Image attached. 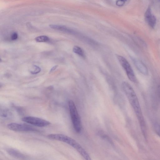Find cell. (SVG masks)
<instances>
[{
	"mask_svg": "<svg viewBox=\"0 0 160 160\" xmlns=\"http://www.w3.org/2000/svg\"><path fill=\"white\" fill-rule=\"evenodd\" d=\"M18 38V34L16 32L13 33L11 36V39L12 40H16Z\"/></svg>",
	"mask_w": 160,
	"mask_h": 160,
	"instance_id": "4fadbf2b",
	"label": "cell"
},
{
	"mask_svg": "<svg viewBox=\"0 0 160 160\" xmlns=\"http://www.w3.org/2000/svg\"><path fill=\"white\" fill-rule=\"evenodd\" d=\"M154 128L156 133L160 137V125L155 123L154 125Z\"/></svg>",
	"mask_w": 160,
	"mask_h": 160,
	"instance_id": "7c38bea8",
	"label": "cell"
},
{
	"mask_svg": "<svg viewBox=\"0 0 160 160\" xmlns=\"http://www.w3.org/2000/svg\"><path fill=\"white\" fill-rule=\"evenodd\" d=\"M68 105L71 118L73 128L77 133L80 132L82 129L81 119L74 102L70 100Z\"/></svg>",
	"mask_w": 160,
	"mask_h": 160,
	"instance_id": "7a4b0ae2",
	"label": "cell"
},
{
	"mask_svg": "<svg viewBox=\"0 0 160 160\" xmlns=\"http://www.w3.org/2000/svg\"><path fill=\"white\" fill-rule=\"evenodd\" d=\"M41 70V68L36 65L32 66L30 70V72L32 74H36L39 73Z\"/></svg>",
	"mask_w": 160,
	"mask_h": 160,
	"instance_id": "8fae6325",
	"label": "cell"
},
{
	"mask_svg": "<svg viewBox=\"0 0 160 160\" xmlns=\"http://www.w3.org/2000/svg\"><path fill=\"white\" fill-rule=\"evenodd\" d=\"M133 62L138 70L142 74L146 75L148 74V68L139 59H134Z\"/></svg>",
	"mask_w": 160,
	"mask_h": 160,
	"instance_id": "52a82bcc",
	"label": "cell"
},
{
	"mask_svg": "<svg viewBox=\"0 0 160 160\" xmlns=\"http://www.w3.org/2000/svg\"><path fill=\"white\" fill-rule=\"evenodd\" d=\"M35 40L38 42H45L48 41L49 38L47 36L42 35L36 37Z\"/></svg>",
	"mask_w": 160,
	"mask_h": 160,
	"instance_id": "30bf717a",
	"label": "cell"
},
{
	"mask_svg": "<svg viewBox=\"0 0 160 160\" xmlns=\"http://www.w3.org/2000/svg\"><path fill=\"white\" fill-rule=\"evenodd\" d=\"M8 128L12 130L19 132L37 131L33 127L24 123H11L7 125Z\"/></svg>",
	"mask_w": 160,
	"mask_h": 160,
	"instance_id": "5b68a950",
	"label": "cell"
},
{
	"mask_svg": "<svg viewBox=\"0 0 160 160\" xmlns=\"http://www.w3.org/2000/svg\"><path fill=\"white\" fill-rule=\"evenodd\" d=\"M123 89L138 119L140 128L144 137H147L146 124L140 104L136 94L131 85L126 82L122 84Z\"/></svg>",
	"mask_w": 160,
	"mask_h": 160,
	"instance_id": "6da1fadb",
	"label": "cell"
},
{
	"mask_svg": "<svg viewBox=\"0 0 160 160\" xmlns=\"http://www.w3.org/2000/svg\"><path fill=\"white\" fill-rule=\"evenodd\" d=\"M9 112L6 110H3L2 112H1V115H2V117L6 118L8 117Z\"/></svg>",
	"mask_w": 160,
	"mask_h": 160,
	"instance_id": "5bb4252c",
	"label": "cell"
},
{
	"mask_svg": "<svg viewBox=\"0 0 160 160\" xmlns=\"http://www.w3.org/2000/svg\"><path fill=\"white\" fill-rule=\"evenodd\" d=\"M72 51L74 53L82 58H85L86 57L84 51L78 46H74L73 48Z\"/></svg>",
	"mask_w": 160,
	"mask_h": 160,
	"instance_id": "9c48e42d",
	"label": "cell"
},
{
	"mask_svg": "<svg viewBox=\"0 0 160 160\" xmlns=\"http://www.w3.org/2000/svg\"><path fill=\"white\" fill-rule=\"evenodd\" d=\"M58 66V65H55L53 67H52L50 70L49 71V73H51L53 71H54V70L56 69L57 68V67Z\"/></svg>",
	"mask_w": 160,
	"mask_h": 160,
	"instance_id": "2e32d148",
	"label": "cell"
},
{
	"mask_svg": "<svg viewBox=\"0 0 160 160\" xmlns=\"http://www.w3.org/2000/svg\"><path fill=\"white\" fill-rule=\"evenodd\" d=\"M144 16L145 20L148 25L152 28H154L156 24V20L155 17L152 13L149 7L147 9Z\"/></svg>",
	"mask_w": 160,
	"mask_h": 160,
	"instance_id": "8992f818",
	"label": "cell"
},
{
	"mask_svg": "<svg viewBox=\"0 0 160 160\" xmlns=\"http://www.w3.org/2000/svg\"><path fill=\"white\" fill-rule=\"evenodd\" d=\"M8 153L10 155L19 158L23 159L25 158L24 155L17 150L11 148L6 149Z\"/></svg>",
	"mask_w": 160,
	"mask_h": 160,
	"instance_id": "ba28073f",
	"label": "cell"
},
{
	"mask_svg": "<svg viewBox=\"0 0 160 160\" xmlns=\"http://www.w3.org/2000/svg\"><path fill=\"white\" fill-rule=\"evenodd\" d=\"M116 56L120 64L125 70L128 79L132 82H135L136 78L129 62L122 56L117 55Z\"/></svg>",
	"mask_w": 160,
	"mask_h": 160,
	"instance_id": "3957f363",
	"label": "cell"
},
{
	"mask_svg": "<svg viewBox=\"0 0 160 160\" xmlns=\"http://www.w3.org/2000/svg\"><path fill=\"white\" fill-rule=\"evenodd\" d=\"M22 120L31 124L39 127H44L50 124V122L40 118L27 116L23 117Z\"/></svg>",
	"mask_w": 160,
	"mask_h": 160,
	"instance_id": "277c9868",
	"label": "cell"
},
{
	"mask_svg": "<svg viewBox=\"0 0 160 160\" xmlns=\"http://www.w3.org/2000/svg\"><path fill=\"white\" fill-rule=\"evenodd\" d=\"M126 0H118L117 2V5L120 6L122 5Z\"/></svg>",
	"mask_w": 160,
	"mask_h": 160,
	"instance_id": "9a60e30c",
	"label": "cell"
}]
</instances>
